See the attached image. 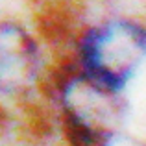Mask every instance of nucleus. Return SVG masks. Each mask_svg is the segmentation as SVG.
Listing matches in <instances>:
<instances>
[{"mask_svg":"<svg viewBox=\"0 0 146 146\" xmlns=\"http://www.w3.org/2000/svg\"><path fill=\"white\" fill-rule=\"evenodd\" d=\"M70 56L83 74L122 94L146 59V22L128 15L91 22Z\"/></svg>","mask_w":146,"mask_h":146,"instance_id":"nucleus-1","label":"nucleus"},{"mask_svg":"<svg viewBox=\"0 0 146 146\" xmlns=\"http://www.w3.org/2000/svg\"><path fill=\"white\" fill-rule=\"evenodd\" d=\"M44 46L21 21H0V94L26 98L43 87Z\"/></svg>","mask_w":146,"mask_h":146,"instance_id":"nucleus-2","label":"nucleus"}]
</instances>
